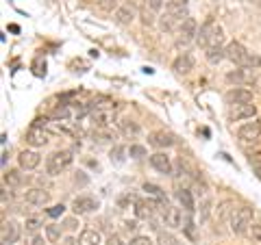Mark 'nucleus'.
<instances>
[{
  "label": "nucleus",
  "instance_id": "obj_1",
  "mask_svg": "<svg viewBox=\"0 0 261 245\" xmlns=\"http://www.w3.org/2000/svg\"><path fill=\"white\" fill-rule=\"evenodd\" d=\"M72 163H74V154L70 150H57L46 159V171L50 176H59L61 171H65L72 165Z\"/></svg>",
  "mask_w": 261,
  "mask_h": 245
},
{
  "label": "nucleus",
  "instance_id": "obj_2",
  "mask_svg": "<svg viewBox=\"0 0 261 245\" xmlns=\"http://www.w3.org/2000/svg\"><path fill=\"white\" fill-rule=\"evenodd\" d=\"M252 217H255V213H252V208L250 206H242L238 208L235 213L231 215V232L233 234H246L250 230V226H252Z\"/></svg>",
  "mask_w": 261,
  "mask_h": 245
},
{
  "label": "nucleus",
  "instance_id": "obj_3",
  "mask_svg": "<svg viewBox=\"0 0 261 245\" xmlns=\"http://www.w3.org/2000/svg\"><path fill=\"white\" fill-rule=\"evenodd\" d=\"M20 236H22V226L15 222V219L3 222V228H0V241H3V245H13V243H18Z\"/></svg>",
  "mask_w": 261,
  "mask_h": 245
},
{
  "label": "nucleus",
  "instance_id": "obj_4",
  "mask_svg": "<svg viewBox=\"0 0 261 245\" xmlns=\"http://www.w3.org/2000/svg\"><path fill=\"white\" fill-rule=\"evenodd\" d=\"M220 24L214 20V18H207L205 22L200 24V28H198V35H196V44L202 46V48H207L209 42H211V37H214V33L218 30Z\"/></svg>",
  "mask_w": 261,
  "mask_h": 245
},
{
  "label": "nucleus",
  "instance_id": "obj_5",
  "mask_svg": "<svg viewBox=\"0 0 261 245\" xmlns=\"http://www.w3.org/2000/svg\"><path fill=\"white\" fill-rule=\"evenodd\" d=\"M257 107L252 102H246V104H233L228 115H231L233 121H242V119H255L257 117Z\"/></svg>",
  "mask_w": 261,
  "mask_h": 245
},
{
  "label": "nucleus",
  "instance_id": "obj_6",
  "mask_svg": "<svg viewBox=\"0 0 261 245\" xmlns=\"http://www.w3.org/2000/svg\"><path fill=\"white\" fill-rule=\"evenodd\" d=\"M238 137L242 141H257L261 137V121L257 117L252 121H244V124L238 128Z\"/></svg>",
  "mask_w": 261,
  "mask_h": 245
},
{
  "label": "nucleus",
  "instance_id": "obj_7",
  "mask_svg": "<svg viewBox=\"0 0 261 245\" xmlns=\"http://www.w3.org/2000/svg\"><path fill=\"white\" fill-rule=\"evenodd\" d=\"M224 100L226 104H246V102H252V91L246 87H233V89H228V91L224 94Z\"/></svg>",
  "mask_w": 261,
  "mask_h": 245
},
{
  "label": "nucleus",
  "instance_id": "obj_8",
  "mask_svg": "<svg viewBox=\"0 0 261 245\" xmlns=\"http://www.w3.org/2000/svg\"><path fill=\"white\" fill-rule=\"evenodd\" d=\"M196 35H198V24H196L194 18H185L181 24H178V42L190 44L196 39Z\"/></svg>",
  "mask_w": 261,
  "mask_h": 245
},
{
  "label": "nucleus",
  "instance_id": "obj_9",
  "mask_svg": "<svg viewBox=\"0 0 261 245\" xmlns=\"http://www.w3.org/2000/svg\"><path fill=\"white\" fill-rule=\"evenodd\" d=\"M150 165L163 176H172V161H170L168 152H154L150 154Z\"/></svg>",
  "mask_w": 261,
  "mask_h": 245
},
{
  "label": "nucleus",
  "instance_id": "obj_10",
  "mask_svg": "<svg viewBox=\"0 0 261 245\" xmlns=\"http://www.w3.org/2000/svg\"><path fill=\"white\" fill-rule=\"evenodd\" d=\"M148 143L152 145V148H159V150H168L172 148V145L176 143V139L172 133H166V130H157V133H152L148 137Z\"/></svg>",
  "mask_w": 261,
  "mask_h": 245
},
{
  "label": "nucleus",
  "instance_id": "obj_11",
  "mask_svg": "<svg viewBox=\"0 0 261 245\" xmlns=\"http://www.w3.org/2000/svg\"><path fill=\"white\" fill-rule=\"evenodd\" d=\"M98 206H100V204H98L96 198H92V195H81V198H76L74 204H72V210H74L76 215H87V213H94Z\"/></svg>",
  "mask_w": 261,
  "mask_h": 245
},
{
  "label": "nucleus",
  "instance_id": "obj_12",
  "mask_svg": "<svg viewBox=\"0 0 261 245\" xmlns=\"http://www.w3.org/2000/svg\"><path fill=\"white\" fill-rule=\"evenodd\" d=\"M157 213V206H154V200H137L135 202V217L140 222H150Z\"/></svg>",
  "mask_w": 261,
  "mask_h": 245
},
{
  "label": "nucleus",
  "instance_id": "obj_13",
  "mask_svg": "<svg viewBox=\"0 0 261 245\" xmlns=\"http://www.w3.org/2000/svg\"><path fill=\"white\" fill-rule=\"evenodd\" d=\"M183 217H185V210L181 206H168V210L163 213V224L176 230V228L183 226Z\"/></svg>",
  "mask_w": 261,
  "mask_h": 245
},
{
  "label": "nucleus",
  "instance_id": "obj_14",
  "mask_svg": "<svg viewBox=\"0 0 261 245\" xmlns=\"http://www.w3.org/2000/svg\"><path fill=\"white\" fill-rule=\"evenodd\" d=\"M174 198H176L178 204H181V208L187 210V213H194V210H196L194 195H192V191L187 189V187H176V189H174Z\"/></svg>",
  "mask_w": 261,
  "mask_h": 245
},
{
  "label": "nucleus",
  "instance_id": "obj_15",
  "mask_svg": "<svg viewBox=\"0 0 261 245\" xmlns=\"http://www.w3.org/2000/svg\"><path fill=\"white\" fill-rule=\"evenodd\" d=\"M113 20H116V24H120V26H128L130 22L135 20V7L133 5H120L116 11H113Z\"/></svg>",
  "mask_w": 261,
  "mask_h": 245
},
{
  "label": "nucleus",
  "instance_id": "obj_16",
  "mask_svg": "<svg viewBox=\"0 0 261 245\" xmlns=\"http://www.w3.org/2000/svg\"><path fill=\"white\" fill-rule=\"evenodd\" d=\"M224 52H226V59L231 61V63H235V65H242L244 56L248 54V50H246V48H244L240 42H231V44H226V46H224Z\"/></svg>",
  "mask_w": 261,
  "mask_h": 245
},
{
  "label": "nucleus",
  "instance_id": "obj_17",
  "mask_svg": "<svg viewBox=\"0 0 261 245\" xmlns=\"http://www.w3.org/2000/svg\"><path fill=\"white\" fill-rule=\"evenodd\" d=\"M24 200H27V204H31V206H44V204L50 202V191H46V189H29L27 193H24Z\"/></svg>",
  "mask_w": 261,
  "mask_h": 245
},
{
  "label": "nucleus",
  "instance_id": "obj_18",
  "mask_svg": "<svg viewBox=\"0 0 261 245\" xmlns=\"http://www.w3.org/2000/svg\"><path fill=\"white\" fill-rule=\"evenodd\" d=\"M24 141H27L29 145H33V148H42V145L48 143V133H46V128H35V126H31V130L27 133V137H24Z\"/></svg>",
  "mask_w": 261,
  "mask_h": 245
},
{
  "label": "nucleus",
  "instance_id": "obj_19",
  "mask_svg": "<svg viewBox=\"0 0 261 245\" xmlns=\"http://www.w3.org/2000/svg\"><path fill=\"white\" fill-rule=\"evenodd\" d=\"M18 163H20L22 169L31 171V169H35L39 163H42V157H39L37 152H33V150H22L20 157H18Z\"/></svg>",
  "mask_w": 261,
  "mask_h": 245
},
{
  "label": "nucleus",
  "instance_id": "obj_20",
  "mask_svg": "<svg viewBox=\"0 0 261 245\" xmlns=\"http://www.w3.org/2000/svg\"><path fill=\"white\" fill-rule=\"evenodd\" d=\"M172 70L176 72V74H190V72L194 70V59H192V54H187V52H183V54H178L176 59H174V63H172Z\"/></svg>",
  "mask_w": 261,
  "mask_h": 245
},
{
  "label": "nucleus",
  "instance_id": "obj_21",
  "mask_svg": "<svg viewBox=\"0 0 261 245\" xmlns=\"http://www.w3.org/2000/svg\"><path fill=\"white\" fill-rule=\"evenodd\" d=\"M166 13L170 18H174L176 22H183L185 18H190V13H187V5L183 3H176V0H170L166 5Z\"/></svg>",
  "mask_w": 261,
  "mask_h": 245
},
{
  "label": "nucleus",
  "instance_id": "obj_22",
  "mask_svg": "<svg viewBox=\"0 0 261 245\" xmlns=\"http://www.w3.org/2000/svg\"><path fill=\"white\" fill-rule=\"evenodd\" d=\"M252 78H255V76H252V70H248V68H240V70H233V72H228V74H226L228 83H235V85L250 83Z\"/></svg>",
  "mask_w": 261,
  "mask_h": 245
},
{
  "label": "nucleus",
  "instance_id": "obj_23",
  "mask_svg": "<svg viewBox=\"0 0 261 245\" xmlns=\"http://www.w3.org/2000/svg\"><path fill=\"white\" fill-rule=\"evenodd\" d=\"M120 130H122V135L128 137V139H135V137L142 135V126L137 124V121H133V119H122L120 121Z\"/></svg>",
  "mask_w": 261,
  "mask_h": 245
},
{
  "label": "nucleus",
  "instance_id": "obj_24",
  "mask_svg": "<svg viewBox=\"0 0 261 245\" xmlns=\"http://www.w3.org/2000/svg\"><path fill=\"white\" fill-rule=\"evenodd\" d=\"M79 245H100V232L94 230V228H85L83 232L79 234Z\"/></svg>",
  "mask_w": 261,
  "mask_h": 245
},
{
  "label": "nucleus",
  "instance_id": "obj_25",
  "mask_svg": "<svg viewBox=\"0 0 261 245\" xmlns=\"http://www.w3.org/2000/svg\"><path fill=\"white\" fill-rule=\"evenodd\" d=\"M113 119L116 117L111 115V111H92V124L98 128H107Z\"/></svg>",
  "mask_w": 261,
  "mask_h": 245
},
{
  "label": "nucleus",
  "instance_id": "obj_26",
  "mask_svg": "<svg viewBox=\"0 0 261 245\" xmlns=\"http://www.w3.org/2000/svg\"><path fill=\"white\" fill-rule=\"evenodd\" d=\"M205 56H207V61H209L211 65H218L222 59H226L224 46H209V48H207V52H205Z\"/></svg>",
  "mask_w": 261,
  "mask_h": 245
},
{
  "label": "nucleus",
  "instance_id": "obj_27",
  "mask_svg": "<svg viewBox=\"0 0 261 245\" xmlns=\"http://www.w3.org/2000/svg\"><path fill=\"white\" fill-rule=\"evenodd\" d=\"M126 154H128V148H124V145H113V150L109 152V159H111V163H116V165H122V163L126 161Z\"/></svg>",
  "mask_w": 261,
  "mask_h": 245
},
{
  "label": "nucleus",
  "instance_id": "obj_28",
  "mask_svg": "<svg viewBox=\"0 0 261 245\" xmlns=\"http://www.w3.org/2000/svg\"><path fill=\"white\" fill-rule=\"evenodd\" d=\"M3 180H5V185H9V187H20L24 182V176L20 174L18 169H9V171H5Z\"/></svg>",
  "mask_w": 261,
  "mask_h": 245
},
{
  "label": "nucleus",
  "instance_id": "obj_29",
  "mask_svg": "<svg viewBox=\"0 0 261 245\" xmlns=\"http://www.w3.org/2000/svg\"><path fill=\"white\" fill-rule=\"evenodd\" d=\"M240 68H248V70H259L261 68V56L257 52H248L246 56H244V61Z\"/></svg>",
  "mask_w": 261,
  "mask_h": 245
},
{
  "label": "nucleus",
  "instance_id": "obj_30",
  "mask_svg": "<svg viewBox=\"0 0 261 245\" xmlns=\"http://www.w3.org/2000/svg\"><path fill=\"white\" fill-rule=\"evenodd\" d=\"M192 215L194 213H187V210H185V217H183V226L181 228H183V232L194 241L196 239V226H194V217Z\"/></svg>",
  "mask_w": 261,
  "mask_h": 245
},
{
  "label": "nucleus",
  "instance_id": "obj_31",
  "mask_svg": "<svg viewBox=\"0 0 261 245\" xmlns=\"http://www.w3.org/2000/svg\"><path fill=\"white\" fill-rule=\"evenodd\" d=\"M61 239V226L59 224H48L46 226V241L48 243H57Z\"/></svg>",
  "mask_w": 261,
  "mask_h": 245
},
{
  "label": "nucleus",
  "instance_id": "obj_32",
  "mask_svg": "<svg viewBox=\"0 0 261 245\" xmlns=\"http://www.w3.org/2000/svg\"><path fill=\"white\" fill-rule=\"evenodd\" d=\"M233 213H235V208H233V202L231 200H224L218 206V219H220V222H226V217L233 215Z\"/></svg>",
  "mask_w": 261,
  "mask_h": 245
},
{
  "label": "nucleus",
  "instance_id": "obj_33",
  "mask_svg": "<svg viewBox=\"0 0 261 245\" xmlns=\"http://www.w3.org/2000/svg\"><path fill=\"white\" fill-rule=\"evenodd\" d=\"M157 245H178V239H176L172 232L159 230V232H157Z\"/></svg>",
  "mask_w": 261,
  "mask_h": 245
},
{
  "label": "nucleus",
  "instance_id": "obj_34",
  "mask_svg": "<svg viewBox=\"0 0 261 245\" xmlns=\"http://www.w3.org/2000/svg\"><path fill=\"white\" fill-rule=\"evenodd\" d=\"M144 191H146V193H150V195H154L157 200H168V198H166V191H163L161 187L152 185V182H146V185H144Z\"/></svg>",
  "mask_w": 261,
  "mask_h": 245
},
{
  "label": "nucleus",
  "instance_id": "obj_35",
  "mask_svg": "<svg viewBox=\"0 0 261 245\" xmlns=\"http://www.w3.org/2000/svg\"><path fill=\"white\" fill-rule=\"evenodd\" d=\"M146 154H148V150H146L144 145H137V143H133V145H130V148H128V157H130V159H144Z\"/></svg>",
  "mask_w": 261,
  "mask_h": 245
},
{
  "label": "nucleus",
  "instance_id": "obj_36",
  "mask_svg": "<svg viewBox=\"0 0 261 245\" xmlns=\"http://www.w3.org/2000/svg\"><path fill=\"white\" fill-rule=\"evenodd\" d=\"M70 113H72V111H70L68 104H59V107L53 111V117H55V119H68Z\"/></svg>",
  "mask_w": 261,
  "mask_h": 245
},
{
  "label": "nucleus",
  "instance_id": "obj_37",
  "mask_svg": "<svg viewBox=\"0 0 261 245\" xmlns=\"http://www.w3.org/2000/svg\"><path fill=\"white\" fill-rule=\"evenodd\" d=\"M250 167L255 171V176L261 180V154H250Z\"/></svg>",
  "mask_w": 261,
  "mask_h": 245
},
{
  "label": "nucleus",
  "instance_id": "obj_38",
  "mask_svg": "<svg viewBox=\"0 0 261 245\" xmlns=\"http://www.w3.org/2000/svg\"><path fill=\"white\" fill-rule=\"evenodd\" d=\"M24 228H27L29 232H37L39 228H42V222H39L37 217H27V222H24Z\"/></svg>",
  "mask_w": 261,
  "mask_h": 245
},
{
  "label": "nucleus",
  "instance_id": "obj_39",
  "mask_svg": "<svg viewBox=\"0 0 261 245\" xmlns=\"http://www.w3.org/2000/svg\"><path fill=\"white\" fill-rule=\"evenodd\" d=\"M174 22H176V20L170 18V15L166 13V15H163V18L159 20V26H161V30H168V33H170V30H174Z\"/></svg>",
  "mask_w": 261,
  "mask_h": 245
},
{
  "label": "nucleus",
  "instance_id": "obj_40",
  "mask_svg": "<svg viewBox=\"0 0 261 245\" xmlns=\"http://www.w3.org/2000/svg\"><path fill=\"white\" fill-rule=\"evenodd\" d=\"M250 239L255 241L257 245H261V222H257V224L250 226Z\"/></svg>",
  "mask_w": 261,
  "mask_h": 245
},
{
  "label": "nucleus",
  "instance_id": "obj_41",
  "mask_svg": "<svg viewBox=\"0 0 261 245\" xmlns=\"http://www.w3.org/2000/svg\"><path fill=\"white\" fill-rule=\"evenodd\" d=\"M209 213H211V200L205 198V200L200 202V219H207Z\"/></svg>",
  "mask_w": 261,
  "mask_h": 245
},
{
  "label": "nucleus",
  "instance_id": "obj_42",
  "mask_svg": "<svg viewBox=\"0 0 261 245\" xmlns=\"http://www.w3.org/2000/svg\"><path fill=\"white\" fill-rule=\"evenodd\" d=\"M128 245H152V241H150V236H142V234H137V236H133L130 239V243Z\"/></svg>",
  "mask_w": 261,
  "mask_h": 245
},
{
  "label": "nucleus",
  "instance_id": "obj_43",
  "mask_svg": "<svg viewBox=\"0 0 261 245\" xmlns=\"http://www.w3.org/2000/svg\"><path fill=\"white\" fill-rule=\"evenodd\" d=\"M63 210H65L63 204H55V206H50V208L46 210V213L50 215V217H61V215H63Z\"/></svg>",
  "mask_w": 261,
  "mask_h": 245
},
{
  "label": "nucleus",
  "instance_id": "obj_44",
  "mask_svg": "<svg viewBox=\"0 0 261 245\" xmlns=\"http://www.w3.org/2000/svg\"><path fill=\"white\" fill-rule=\"evenodd\" d=\"M98 5H100V9H105V11L118 9V3H116V0H98Z\"/></svg>",
  "mask_w": 261,
  "mask_h": 245
},
{
  "label": "nucleus",
  "instance_id": "obj_45",
  "mask_svg": "<svg viewBox=\"0 0 261 245\" xmlns=\"http://www.w3.org/2000/svg\"><path fill=\"white\" fill-rule=\"evenodd\" d=\"M146 7H148L150 11H161L163 0H146Z\"/></svg>",
  "mask_w": 261,
  "mask_h": 245
},
{
  "label": "nucleus",
  "instance_id": "obj_46",
  "mask_svg": "<svg viewBox=\"0 0 261 245\" xmlns=\"http://www.w3.org/2000/svg\"><path fill=\"white\" fill-rule=\"evenodd\" d=\"M105 245H128V243H124V241H122L118 234H111L109 239H107V243H105Z\"/></svg>",
  "mask_w": 261,
  "mask_h": 245
},
{
  "label": "nucleus",
  "instance_id": "obj_47",
  "mask_svg": "<svg viewBox=\"0 0 261 245\" xmlns=\"http://www.w3.org/2000/svg\"><path fill=\"white\" fill-rule=\"evenodd\" d=\"M27 245H46V241H44V236H39V234H33L31 239H29V243Z\"/></svg>",
  "mask_w": 261,
  "mask_h": 245
},
{
  "label": "nucleus",
  "instance_id": "obj_48",
  "mask_svg": "<svg viewBox=\"0 0 261 245\" xmlns=\"http://www.w3.org/2000/svg\"><path fill=\"white\" fill-rule=\"evenodd\" d=\"M33 126H35V128H48V117H35Z\"/></svg>",
  "mask_w": 261,
  "mask_h": 245
},
{
  "label": "nucleus",
  "instance_id": "obj_49",
  "mask_svg": "<svg viewBox=\"0 0 261 245\" xmlns=\"http://www.w3.org/2000/svg\"><path fill=\"white\" fill-rule=\"evenodd\" d=\"M142 20H144L146 26H152V24H154V18H152L148 11H142Z\"/></svg>",
  "mask_w": 261,
  "mask_h": 245
},
{
  "label": "nucleus",
  "instance_id": "obj_50",
  "mask_svg": "<svg viewBox=\"0 0 261 245\" xmlns=\"http://www.w3.org/2000/svg\"><path fill=\"white\" fill-rule=\"evenodd\" d=\"M137 228H140V226H137V222H124V230L126 232H137Z\"/></svg>",
  "mask_w": 261,
  "mask_h": 245
},
{
  "label": "nucleus",
  "instance_id": "obj_51",
  "mask_svg": "<svg viewBox=\"0 0 261 245\" xmlns=\"http://www.w3.org/2000/svg\"><path fill=\"white\" fill-rule=\"evenodd\" d=\"M0 195H3V208H7V202L11 200V195L7 193V189H3V193H0Z\"/></svg>",
  "mask_w": 261,
  "mask_h": 245
},
{
  "label": "nucleus",
  "instance_id": "obj_52",
  "mask_svg": "<svg viewBox=\"0 0 261 245\" xmlns=\"http://www.w3.org/2000/svg\"><path fill=\"white\" fill-rule=\"evenodd\" d=\"M65 228H68V230H76V219H68V222H65Z\"/></svg>",
  "mask_w": 261,
  "mask_h": 245
},
{
  "label": "nucleus",
  "instance_id": "obj_53",
  "mask_svg": "<svg viewBox=\"0 0 261 245\" xmlns=\"http://www.w3.org/2000/svg\"><path fill=\"white\" fill-rule=\"evenodd\" d=\"M9 30H11V33H20V26H15V24H11Z\"/></svg>",
  "mask_w": 261,
  "mask_h": 245
},
{
  "label": "nucleus",
  "instance_id": "obj_54",
  "mask_svg": "<svg viewBox=\"0 0 261 245\" xmlns=\"http://www.w3.org/2000/svg\"><path fill=\"white\" fill-rule=\"evenodd\" d=\"M176 3H183V5H187V3H190V0H176Z\"/></svg>",
  "mask_w": 261,
  "mask_h": 245
},
{
  "label": "nucleus",
  "instance_id": "obj_55",
  "mask_svg": "<svg viewBox=\"0 0 261 245\" xmlns=\"http://www.w3.org/2000/svg\"><path fill=\"white\" fill-rule=\"evenodd\" d=\"M255 5H259V7H261V0H255Z\"/></svg>",
  "mask_w": 261,
  "mask_h": 245
}]
</instances>
